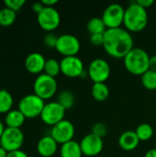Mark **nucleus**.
I'll return each mask as SVG.
<instances>
[{"label": "nucleus", "mask_w": 156, "mask_h": 157, "mask_svg": "<svg viewBox=\"0 0 156 157\" xmlns=\"http://www.w3.org/2000/svg\"><path fill=\"white\" fill-rule=\"evenodd\" d=\"M131 33L125 28L108 29L104 33L103 48L111 57L123 59L134 47Z\"/></svg>", "instance_id": "obj_1"}, {"label": "nucleus", "mask_w": 156, "mask_h": 157, "mask_svg": "<svg viewBox=\"0 0 156 157\" xmlns=\"http://www.w3.org/2000/svg\"><path fill=\"white\" fill-rule=\"evenodd\" d=\"M61 157H82L83 153L80 147V144L74 140L70 141L61 145L60 148Z\"/></svg>", "instance_id": "obj_19"}, {"label": "nucleus", "mask_w": 156, "mask_h": 157, "mask_svg": "<svg viewBox=\"0 0 156 157\" xmlns=\"http://www.w3.org/2000/svg\"><path fill=\"white\" fill-rule=\"evenodd\" d=\"M57 102L60 103L66 110L72 109L75 104V97L73 92L69 90H63L59 93Z\"/></svg>", "instance_id": "obj_23"}, {"label": "nucleus", "mask_w": 156, "mask_h": 157, "mask_svg": "<svg viewBox=\"0 0 156 157\" xmlns=\"http://www.w3.org/2000/svg\"><path fill=\"white\" fill-rule=\"evenodd\" d=\"M41 3L44 5V6L54 7V5L58 3V0H41Z\"/></svg>", "instance_id": "obj_36"}, {"label": "nucleus", "mask_w": 156, "mask_h": 157, "mask_svg": "<svg viewBox=\"0 0 156 157\" xmlns=\"http://www.w3.org/2000/svg\"><path fill=\"white\" fill-rule=\"evenodd\" d=\"M14 103L13 97L11 93L3 88L0 89V114H6L12 109Z\"/></svg>", "instance_id": "obj_22"}, {"label": "nucleus", "mask_w": 156, "mask_h": 157, "mask_svg": "<svg viewBox=\"0 0 156 157\" xmlns=\"http://www.w3.org/2000/svg\"><path fill=\"white\" fill-rule=\"evenodd\" d=\"M57 40H58V36H56L53 32H48L43 38L44 45L48 48H54L55 49Z\"/></svg>", "instance_id": "obj_29"}, {"label": "nucleus", "mask_w": 156, "mask_h": 157, "mask_svg": "<svg viewBox=\"0 0 156 157\" xmlns=\"http://www.w3.org/2000/svg\"><path fill=\"white\" fill-rule=\"evenodd\" d=\"M125 7L120 4L113 3L108 5L103 11L101 18L104 21L107 29L121 28L124 22Z\"/></svg>", "instance_id": "obj_6"}, {"label": "nucleus", "mask_w": 156, "mask_h": 157, "mask_svg": "<svg viewBox=\"0 0 156 157\" xmlns=\"http://www.w3.org/2000/svg\"><path fill=\"white\" fill-rule=\"evenodd\" d=\"M24 143V133L21 129L6 127L1 138L0 146L8 153L16 150H20Z\"/></svg>", "instance_id": "obj_9"}, {"label": "nucleus", "mask_w": 156, "mask_h": 157, "mask_svg": "<svg viewBox=\"0 0 156 157\" xmlns=\"http://www.w3.org/2000/svg\"><path fill=\"white\" fill-rule=\"evenodd\" d=\"M65 112L66 109L62 105H60V103L57 101H51L45 103L40 117L45 124L52 127L64 120Z\"/></svg>", "instance_id": "obj_12"}, {"label": "nucleus", "mask_w": 156, "mask_h": 157, "mask_svg": "<svg viewBox=\"0 0 156 157\" xmlns=\"http://www.w3.org/2000/svg\"><path fill=\"white\" fill-rule=\"evenodd\" d=\"M16 12L8 7H3L0 9V26L8 27L12 25L16 20Z\"/></svg>", "instance_id": "obj_26"}, {"label": "nucleus", "mask_w": 156, "mask_h": 157, "mask_svg": "<svg viewBox=\"0 0 156 157\" xmlns=\"http://www.w3.org/2000/svg\"><path fill=\"white\" fill-rule=\"evenodd\" d=\"M58 150V143L51 136L44 135L37 144V152L41 157H53Z\"/></svg>", "instance_id": "obj_16"}, {"label": "nucleus", "mask_w": 156, "mask_h": 157, "mask_svg": "<svg viewBox=\"0 0 156 157\" xmlns=\"http://www.w3.org/2000/svg\"><path fill=\"white\" fill-rule=\"evenodd\" d=\"M57 88L58 85L56 79L44 73L39 75L33 83L34 94L44 101L51 98L56 94Z\"/></svg>", "instance_id": "obj_4"}, {"label": "nucleus", "mask_w": 156, "mask_h": 157, "mask_svg": "<svg viewBox=\"0 0 156 157\" xmlns=\"http://www.w3.org/2000/svg\"><path fill=\"white\" fill-rule=\"evenodd\" d=\"M142 84L147 90H156V72L153 70H148L142 76Z\"/></svg>", "instance_id": "obj_27"}, {"label": "nucleus", "mask_w": 156, "mask_h": 157, "mask_svg": "<svg viewBox=\"0 0 156 157\" xmlns=\"http://www.w3.org/2000/svg\"><path fill=\"white\" fill-rule=\"evenodd\" d=\"M31 7H32V10H33L35 13H37V15H38L45 6H44V5L41 3V1H40V2H35V3H33L32 6H31Z\"/></svg>", "instance_id": "obj_34"}, {"label": "nucleus", "mask_w": 156, "mask_h": 157, "mask_svg": "<svg viewBox=\"0 0 156 157\" xmlns=\"http://www.w3.org/2000/svg\"><path fill=\"white\" fill-rule=\"evenodd\" d=\"M5 130H6V127L4 125V123L0 121V138H1V136H2V134H3Z\"/></svg>", "instance_id": "obj_39"}, {"label": "nucleus", "mask_w": 156, "mask_h": 157, "mask_svg": "<svg viewBox=\"0 0 156 157\" xmlns=\"http://www.w3.org/2000/svg\"><path fill=\"white\" fill-rule=\"evenodd\" d=\"M150 70L156 72V54L150 57V63H149Z\"/></svg>", "instance_id": "obj_35"}, {"label": "nucleus", "mask_w": 156, "mask_h": 157, "mask_svg": "<svg viewBox=\"0 0 156 157\" xmlns=\"http://www.w3.org/2000/svg\"><path fill=\"white\" fill-rule=\"evenodd\" d=\"M148 12L135 1L131 2L125 8L123 25L129 32H141L148 24Z\"/></svg>", "instance_id": "obj_2"}, {"label": "nucleus", "mask_w": 156, "mask_h": 157, "mask_svg": "<svg viewBox=\"0 0 156 157\" xmlns=\"http://www.w3.org/2000/svg\"><path fill=\"white\" fill-rule=\"evenodd\" d=\"M37 21L39 26L47 32H52L61 23V16L55 7L45 6L38 15Z\"/></svg>", "instance_id": "obj_10"}, {"label": "nucleus", "mask_w": 156, "mask_h": 157, "mask_svg": "<svg viewBox=\"0 0 156 157\" xmlns=\"http://www.w3.org/2000/svg\"><path fill=\"white\" fill-rule=\"evenodd\" d=\"M144 157H156V148H153V149L148 150L145 153Z\"/></svg>", "instance_id": "obj_37"}, {"label": "nucleus", "mask_w": 156, "mask_h": 157, "mask_svg": "<svg viewBox=\"0 0 156 157\" xmlns=\"http://www.w3.org/2000/svg\"><path fill=\"white\" fill-rule=\"evenodd\" d=\"M135 132L141 142H147L154 136V128L149 123H142L138 125Z\"/></svg>", "instance_id": "obj_24"}, {"label": "nucleus", "mask_w": 156, "mask_h": 157, "mask_svg": "<svg viewBox=\"0 0 156 157\" xmlns=\"http://www.w3.org/2000/svg\"><path fill=\"white\" fill-rule=\"evenodd\" d=\"M150 55L142 48H133L124 58V66L126 70L134 75L142 76L150 67Z\"/></svg>", "instance_id": "obj_3"}, {"label": "nucleus", "mask_w": 156, "mask_h": 157, "mask_svg": "<svg viewBox=\"0 0 156 157\" xmlns=\"http://www.w3.org/2000/svg\"><path fill=\"white\" fill-rule=\"evenodd\" d=\"M118 142L120 147L122 150L126 152H131L138 147L141 141L139 140L135 131H126L120 134Z\"/></svg>", "instance_id": "obj_17"}, {"label": "nucleus", "mask_w": 156, "mask_h": 157, "mask_svg": "<svg viewBox=\"0 0 156 157\" xmlns=\"http://www.w3.org/2000/svg\"><path fill=\"white\" fill-rule=\"evenodd\" d=\"M90 42L94 46H103L104 34H93V35H90Z\"/></svg>", "instance_id": "obj_31"}, {"label": "nucleus", "mask_w": 156, "mask_h": 157, "mask_svg": "<svg viewBox=\"0 0 156 157\" xmlns=\"http://www.w3.org/2000/svg\"><path fill=\"white\" fill-rule=\"evenodd\" d=\"M111 68L109 63L102 59L96 58L91 61L87 68V76L93 83H105L110 76Z\"/></svg>", "instance_id": "obj_7"}, {"label": "nucleus", "mask_w": 156, "mask_h": 157, "mask_svg": "<svg viewBox=\"0 0 156 157\" xmlns=\"http://www.w3.org/2000/svg\"><path fill=\"white\" fill-rule=\"evenodd\" d=\"M6 157H29V155H27V153H25L24 151L20 150H16V151H12L9 152L7 154Z\"/></svg>", "instance_id": "obj_33"}, {"label": "nucleus", "mask_w": 156, "mask_h": 157, "mask_svg": "<svg viewBox=\"0 0 156 157\" xmlns=\"http://www.w3.org/2000/svg\"><path fill=\"white\" fill-rule=\"evenodd\" d=\"M138 5H140L142 7H143V8H145L146 10L149 8V7H151L153 5H154V0H137V1H135Z\"/></svg>", "instance_id": "obj_32"}, {"label": "nucleus", "mask_w": 156, "mask_h": 157, "mask_svg": "<svg viewBox=\"0 0 156 157\" xmlns=\"http://www.w3.org/2000/svg\"><path fill=\"white\" fill-rule=\"evenodd\" d=\"M25 3H26L25 0H5L4 1L6 7H8L14 10L15 12L19 10L25 5Z\"/></svg>", "instance_id": "obj_30"}, {"label": "nucleus", "mask_w": 156, "mask_h": 157, "mask_svg": "<svg viewBox=\"0 0 156 157\" xmlns=\"http://www.w3.org/2000/svg\"><path fill=\"white\" fill-rule=\"evenodd\" d=\"M50 134L58 143V144L62 145L74 140L75 128L70 121L64 119L63 121L51 127Z\"/></svg>", "instance_id": "obj_13"}, {"label": "nucleus", "mask_w": 156, "mask_h": 157, "mask_svg": "<svg viewBox=\"0 0 156 157\" xmlns=\"http://www.w3.org/2000/svg\"><path fill=\"white\" fill-rule=\"evenodd\" d=\"M44 74L51 76V77H56L61 74V64L60 62L54 58H50L46 60L45 66H44Z\"/></svg>", "instance_id": "obj_25"}, {"label": "nucleus", "mask_w": 156, "mask_h": 157, "mask_svg": "<svg viewBox=\"0 0 156 157\" xmlns=\"http://www.w3.org/2000/svg\"><path fill=\"white\" fill-rule=\"evenodd\" d=\"M92 97L97 101H105L109 96V88L106 83H95L91 89Z\"/></svg>", "instance_id": "obj_20"}, {"label": "nucleus", "mask_w": 156, "mask_h": 157, "mask_svg": "<svg viewBox=\"0 0 156 157\" xmlns=\"http://www.w3.org/2000/svg\"><path fill=\"white\" fill-rule=\"evenodd\" d=\"M80 49L81 43L76 36L67 33L58 36L55 50L63 57L77 56Z\"/></svg>", "instance_id": "obj_8"}, {"label": "nucleus", "mask_w": 156, "mask_h": 157, "mask_svg": "<svg viewBox=\"0 0 156 157\" xmlns=\"http://www.w3.org/2000/svg\"><path fill=\"white\" fill-rule=\"evenodd\" d=\"M79 144L83 155L87 157H94L98 155L103 151L104 148L103 139L91 132L84 136Z\"/></svg>", "instance_id": "obj_14"}, {"label": "nucleus", "mask_w": 156, "mask_h": 157, "mask_svg": "<svg viewBox=\"0 0 156 157\" xmlns=\"http://www.w3.org/2000/svg\"><path fill=\"white\" fill-rule=\"evenodd\" d=\"M86 29L90 33V35H93V34H104L108 29L101 17H94L87 21Z\"/></svg>", "instance_id": "obj_21"}, {"label": "nucleus", "mask_w": 156, "mask_h": 157, "mask_svg": "<svg viewBox=\"0 0 156 157\" xmlns=\"http://www.w3.org/2000/svg\"><path fill=\"white\" fill-rule=\"evenodd\" d=\"M26 117L21 113V111L17 109H11L9 112L6 114L5 123L8 128L20 129V127L24 124Z\"/></svg>", "instance_id": "obj_18"}, {"label": "nucleus", "mask_w": 156, "mask_h": 157, "mask_svg": "<svg viewBox=\"0 0 156 157\" xmlns=\"http://www.w3.org/2000/svg\"><path fill=\"white\" fill-rule=\"evenodd\" d=\"M61 64V74L69 78L83 77L84 75H87L85 72V65L78 56H69L63 57L60 61Z\"/></svg>", "instance_id": "obj_11"}, {"label": "nucleus", "mask_w": 156, "mask_h": 157, "mask_svg": "<svg viewBox=\"0 0 156 157\" xmlns=\"http://www.w3.org/2000/svg\"><path fill=\"white\" fill-rule=\"evenodd\" d=\"M44 106V100L35 94L24 96L18 102V109L26 117V119H33L40 116Z\"/></svg>", "instance_id": "obj_5"}, {"label": "nucleus", "mask_w": 156, "mask_h": 157, "mask_svg": "<svg viewBox=\"0 0 156 157\" xmlns=\"http://www.w3.org/2000/svg\"><path fill=\"white\" fill-rule=\"evenodd\" d=\"M91 133L100 137L103 139V137H105L108 134V128L107 125L104 124L103 122H97L93 125L92 127V131Z\"/></svg>", "instance_id": "obj_28"}, {"label": "nucleus", "mask_w": 156, "mask_h": 157, "mask_svg": "<svg viewBox=\"0 0 156 157\" xmlns=\"http://www.w3.org/2000/svg\"><path fill=\"white\" fill-rule=\"evenodd\" d=\"M46 60L41 53L37 52H31L25 59V67L30 74L39 75L44 71Z\"/></svg>", "instance_id": "obj_15"}, {"label": "nucleus", "mask_w": 156, "mask_h": 157, "mask_svg": "<svg viewBox=\"0 0 156 157\" xmlns=\"http://www.w3.org/2000/svg\"><path fill=\"white\" fill-rule=\"evenodd\" d=\"M7 154H8V152L6 150H5L2 146H0V157H6Z\"/></svg>", "instance_id": "obj_38"}]
</instances>
